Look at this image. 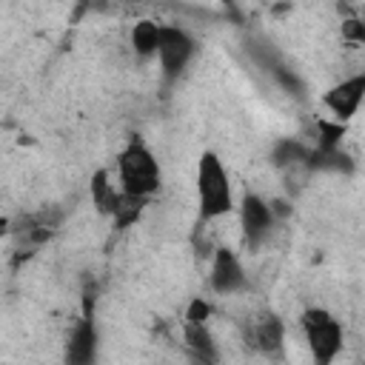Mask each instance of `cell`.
I'll return each instance as SVG.
<instances>
[{"label":"cell","mask_w":365,"mask_h":365,"mask_svg":"<svg viewBox=\"0 0 365 365\" xmlns=\"http://www.w3.org/2000/svg\"><path fill=\"white\" fill-rule=\"evenodd\" d=\"M245 285V268L231 248H217L211 262V288L217 294H234Z\"/></svg>","instance_id":"52a82bcc"},{"label":"cell","mask_w":365,"mask_h":365,"mask_svg":"<svg viewBox=\"0 0 365 365\" xmlns=\"http://www.w3.org/2000/svg\"><path fill=\"white\" fill-rule=\"evenodd\" d=\"M160 46V23L154 20H137L131 29V48L140 57H154Z\"/></svg>","instance_id":"30bf717a"},{"label":"cell","mask_w":365,"mask_h":365,"mask_svg":"<svg viewBox=\"0 0 365 365\" xmlns=\"http://www.w3.org/2000/svg\"><path fill=\"white\" fill-rule=\"evenodd\" d=\"M342 37H348V40H354V43H362V40H365V29H362V23H359L356 17L345 20V23H342Z\"/></svg>","instance_id":"e0dca14e"},{"label":"cell","mask_w":365,"mask_h":365,"mask_svg":"<svg viewBox=\"0 0 365 365\" xmlns=\"http://www.w3.org/2000/svg\"><path fill=\"white\" fill-rule=\"evenodd\" d=\"M94 354H97V325H94L91 317H83V319L74 325L71 336H68L66 359L74 362V365H86V362L94 359Z\"/></svg>","instance_id":"ba28073f"},{"label":"cell","mask_w":365,"mask_h":365,"mask_svg":"<svg viewBox=\"0 0 365 365\" xmlns=\"http://www.w3.org/2000/svg\"><path fill=\"white\" fill-rule=\"evenodd\" d=\"M305 160H308V151L297 140H279L274 145V163L277 165H297V163H305Z\"/></svg>","instance_id":"5bb4252c"},{"label":"cell","mask_w":365,"mask_h":365,"mask_svg":"<svg viewBox=\"0 0 365 365\" xmlns=\"http://www.w3.org/2000/svg\"><path fill=\"white\" fill-rule=\"evenodd\" d=\"M254 339L265 354H277L282 348V339H285V328H282L279 317H271V314L262 317L254 328Z\"/></svg>","instance_id":"8fae6325"},{"label":"cell","mask_w":365,"mask_h":365,"mask_svg":"<svg viewBox=\"0 0 365 365\" xmlns=\"http://www.w3.org/2000/svg\"><path fill=\"white\" fill-rule=\"evenodd\" d=\"M143 208H145V197H137V194H125L123 191L120 200H117V205H114V211H111V220L123 231V228L134 225L143 217Z\"/></svg>","instance_id":"7c38bea8"},{"label":"cell","mask_w":365,"mask_h":365,"mask_svg":"<svg viewBox=\"0 0 365 365\" xmlns=\"http://www.w3.org/2000/svg\"><path fill=\"white\" fill-rule=\"evenodd\" d=\"M185 342L200 359H217V351H214L205 322H185Z\"/></svg>","instance_id":"4fadbf2b"},{"label":"cell","mask_w":365,"mask_h":365,"mask_svg":"<svg viewBox=\"0 0 365 365\" xmlns=\"http://www.w3.org/2000/svg\"><path fill=\"white\" fill-rule=\"evenodd\" d=\"M117 180H120V191L137 197H151L160 188V163L140 137H131L128 145L120 151Z\"/></svg>","instance_id":"7a4b0ae2"},{"label":"cell","mask_w":365,"mask_h":365,"mask_svg":"<svg viewBox=\"0 0 365 365\" xmlns=\"http://www.w3.org/2000/svg\"><path fill=\"white\" fill-rule=\"evenodd\" d=\"M197 202H200L202 220L225 217L234 208V191H231L228 171L214 151H205L197 163Z\"/></svg>","instance_id":"6da1fadb"},{"label":"cell","mask_w":365,"mask_h":365,"mask_svg":"<svg viewBox=\"0 0 365 365\" xmlns=\"http://www.w3.org/2000/svg\"><path fill=\"white\" fill-rule=\"evenodd\" d=\"M6 231H9V220H6V217H0V237H3Z\"/></svg>","instance_id":"ac0fdd59"},{"label":"cell","mask_w":365,"mask_h":365,"mask_svg":"<svg viewBox=\"0 0 365 365\" xmlns=\"http://www.w3.org/2000/svg\"><path fill=\"white\" fill-rule=\"evenodd\" d=\"M120 194H123V191L111 182V174H108L106 168H97V171L91 174V202H94V208H97L100 214L111 217V211H114Z\"/></svg>","instance_id":"9c48e42d"},{"label":"cell","mask_w":365,"mask_h":365,"mask_svg":"<svg viewBox=\"0 0 365 365\" xmlns=\"http://www.w3.org/2000/svg\"><path fill=\"white\" fill-rule=\"evenodd\" d=\"M362 94H365V74H354L342 83H336L334 88L325 91L322 103L334 111V117L339 120H351L362 103Z\"/></svg>","instance_id":"8992f818"},{"label":"cell","mask_w":365,"mask_h":365,"mask_svg":"<svg viewBox=\"0 0 365 365\" xmlns=\"http://www.w3.org/2000/svg\"><path fill=\"white\" fill-rule=\"evenodd\" d=\"M299 322H302V331H305V339H308L314 362L331 365L334 356L342 348V328L334 319V314L325 311V308H308V311H302Z\"/></svg>","instance_id":"3957f363"},{"label":"cell","mask_w":365,"mask_h":365,"mask_svg":"<svg viewBox=\"0 0 365 365\" xmlns=\"http://www.w3.org/2000/svg\"><path fill=\"white\" fill-rule=\"evenodd\" d=\"M197 51V43L188 31L177 29V26H160V46H157V57H160V68L165 80H177L191 57Z\"/></svg>","instance_id":"277c9868"},{"label":"cell","mask_w":365,"mask_h":365,"mask_svg":"<svg viewBox=\"0 0 365 365\" xmlns=\"http://www.w3.org/2000/svg\"><path fill=\"white\" fill-rule=\"evenodd\" d=\"M211 314V305L205 299H191L188 311H185V322H205Z\"/></svg>","instance_id":"2e32d148"},{"label":"cell","mask_w":365,"mask_h":365,"mask_svg":"<svg viewBox=\"0 0 365 365\" xmlns=\"http://www.w3.org/2000/svg\"><path fill=\"white\" fill-rule=\"evenodd\" d=\"M317 131H319V148H339V140H342V134H345V125H342V123L319 120Z\"/></svg>","instance_id":"9a60e30c"},{"label":"cell","mask_w":365,"mask_h":365,"mask_svg":"<svg viewBox=\"0 0 365 365\" xmlns=\"http://www.w3.org/2000/svg\"><path fill=\"white\" fill-rule=\"evenodd\" d=\"M240 222H242L245 240L257 248L271 234V225H274L271 205L262 197H257V194H245L242 197V205H240Z\"/></svg>","instance_id":"5b68a950"}]
</instances>
